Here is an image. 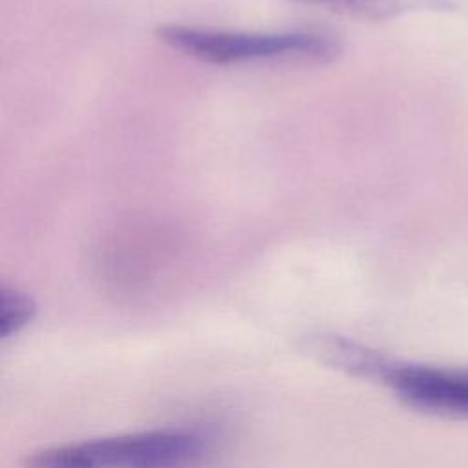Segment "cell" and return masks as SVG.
I'll return each instance as SVG.
<instances>
[{"mask_svg":"<svg viewBox=\"0 0 468 468\" xmlns=\"http://www.w3.org/2000/svg\"><path fill=\"white\" fill-rule=\"evenodd\" d=\"M157 38L174 51L199 62L229 66L269 60L331 62L342 46L320 31H232L186 24L157 27Z\"/></svg>","mask_w":468,"mask_h":468,"instance_id":"obj_1","label":"cell"},{"mask_svg":"<svg viewBox=\"0 0 468 468\" xmlns=\"http://www.w3.org/2000/svg\"><path fill=\"white\" fill-rule=\"evenodd\" d=\"M207 448L188 430H152L51 446L35 452L27 468H185Z\"/></svg>","mask_w":468,"mask_h":468,"instance_id":"obj_2","label":"cell"},{"mask_svg":"<svg viewBox=\"0 0 468 468\" xmlns=\"http://www.w3.org/2000/svg\"><path fill=\"white\" fill-rule=\"evenodd\" d=\"M366 377L382 380L413 408L468 415V371L399 364L375 351Z\"/></svg>","mask_w":468,"mask_h":468,"instance_id":"obj_3","label":"cell"},{"mask_svg":"<svg viewBox=\"0 0 468 468\" xmlns=\"http://www.w3.org/2000/svg\"><path fill=\"white\" fill-rule=\"evenodd\" d=\"M37 313L35 300L16 287L4 285L0 291V336L2 340L20 333Z\"/></svg>","mask_w":468,"mask_h":468,"instance_id":"obj_4","label":"cell"},{"mask_svg":"<svg viewBox=\"0 0 468 468\" xmlns=\"http://www.w3.org/2000/svg\"><path fill=\"white\" fill-rule=\"evenodd\" d=\"M300 2H318V4H340V5H369L384 0H300Z\"/></svg>","mask_w":468,"mask_h":468,"instance_id":"obj_5","label":"cell"}]
</instances>
